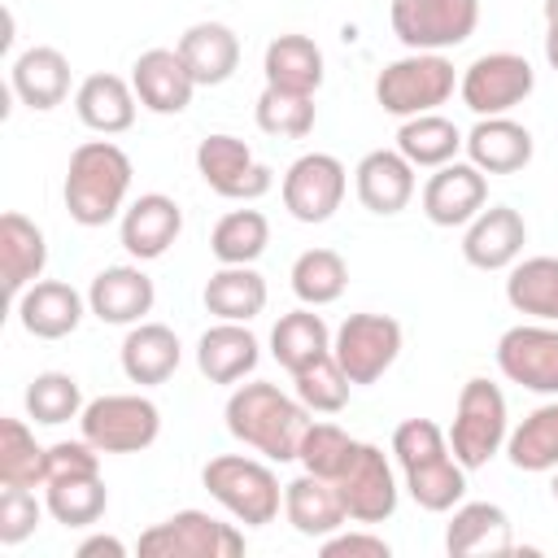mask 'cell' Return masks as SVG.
Returning <instances> with one entry per match:
<instances>
[{"instance_id": "obj_1", "label": "cell", "mask_w": 558, "mask_h": 558, "mask_svg": "<svg viewBox=\"0 0 558 558\" xmlns=\"http://www.w3.org/2000/svg\"><path fill=\"white\" fill-rule=\"evenodd\" d=\"M222 418H227V432L248 449H257L266 462H296L301 436L310 427V410L301 405V397H288L266 379L240 384L227 397Z\"/></svg>"}, {"instance_id": "obj_2", "label": "cell", "mask_w": 558, "mask_h": 558, "mask_svg": "<svg viewBox=\"0 0 558 558\" xmlns=\"http://www.w3.org/2000/svg\"><path fill=\"white\" fill-rule=\"evenodd\" d=\"M392 453L405 475V493L427 514H445L466 497V466L453 458L449 436L432 418H405L392 432Z\"/></svg>"}, {"instance_id": "obj_3", "label": "cell", "mask_w": 558, "mask_h": 558, "mask_svg": "<svg viewBox=\"0 0 558 558\" xmlns=\"http://www.w3.org/2000/svg\"><path fill=\"white\" fill-rule=\"evenodd\" d=\"M131 157L113 140H87L70 153L61 201L78 227H105L122 214L131 192Z\"/></svg>"}, {"instance_id": "obj_4", "label": "cell", "mask_w": 558, "mask_h": 558, "mask_svg": "<svg viewBox=\"0 0 558 558\" xmlns=\"http://www.w3.org/2000/svg\"><path fill=\"white\" fill-rule=\"evenodd\" d=\"M201 484H205V493H209L231 519H240L244 527H266V523L279 519V506H283L279 475H275L266 462H257V458L218 453V458L205 462Z\"/></svg>"}, {"instance_id": "obj_5", "label": "cell", "mask_w": 558, "mask_h": 558, "mask_svg": "<svg viewBox=\"0 0 558 558\" xmlns=\"http://www.w3.org/2000/svg\"><path fill=\"white\" fill-rule=\"evenodd\" d=\"M453 87H458V74L445 52H410L379 70L375 100L384 113L405 122L418 113H436V105H445L453 96Z\"/></svg>"}, {"instance_id": "obj_6", "label": "cell", "mask_w": 558, "mask_h": 558, "mask_svg": "<svg viewBox=\"0 0 558 558\" xmlns=\"http://www.w3.org/2000/svg\"><path fill=\"white\" fill-rule=\"evenodd\" d=\"M510 436V414H506V397L497 384L488 379H466L453 405V423H449V449L466 471L488 466V458L501 453Z\"/></svg>"}, {"instance_id": "obj_7", "label": "cell", "mask_w": 558, "mask_h": 558, "mask_svg": "<svg viewBox=\"0 0 558 558\" xmlns=\"http://www.w3.org/2000/svg\"><path fill=\"white\" fill-rule=\"evenodd\" d=\"M78 427L100 453H144L161 436V410L140 392H105L83 405Z\"/></svg>"}, {"instance_id": "obj_8", "label": "cell", "mask_w": 558, "mask_h": 558, "mask_svg": "<svg viewBox=\"0 0 558 558\" xmlns=\"http://www.w3.org/2000/svg\"><path fill=\"white\" fill-rule=\"evenodd\" d=\"M388 22L410 52H445L475 35L480 0H392Z\"/></svg>"}, {"instance_id": "obj_9", "label": "cell", "mask_w": 558, "mask_h": 558, "mask_svg": "<svg viewBox=\"0 0 558 558\" xmlns=\"http://www.w3.org/2000/svg\"><path fill=\"white\" fill-rule=\"evenodd\" d=\"M331 353L340 362V371L349 375V384L366 388L375 379H384V371L397 362L401 353V323L392 314H349L336 336H331Z\"/></svg>"}, {"instance_id": "obj_10", "label": "cell", "mask_w": 558, "mask_h": 558, "mask_svg": "<svg viewBox=\"0 0 558 558\" xmlns=\"http://www.w3.org/2000/svg\"><path fill=\"white\" fill-rule=\"evenodd\" d=\"M140 554L144 558H240L244 532H235L231 523L205 510H179L140 536Z\"/></svg>"}, {"instance_id": "obj_11", "label": "cell", "mask_w": 558, "mask_h": 558, "mask_svg": "<svg viewBox=\"0 0 558 558\" xmlns=\"http://www.w3.org/2000/svg\"><path fill=\"white\" fill-rule=\"evenodd\" d=\"M536 87V70L527 57L519 52H484L475 57L462 78H458V92H462V105L475 113V118H497V113H510L514 105H523Z\"/></svg>"}, {"instance_id": "obj_12", "label": "cell", "mask_w": 558, "mask_h": 558, "mask_svg": "<svg viewBox=\"0 0 558 558\" xmlns=\"http://www.w3.org/2000/svg\"><path fill=\"white\" fill-rule=\"evenodd\" d=\"M196 170L209 183V192L227 201H257L275 187V170L253 157V148L227 131H214L196 144Z\"/></svg>"}, {"instance_id": "obj_13", "label": "cell", "mask_w": 558, "mask_h": 558, "mask_svg": "<svg viewBox=\"0 0 558 558\" xmlns=\"http://www.w3.org/2000/svg\"><path fill=\"white\" fill-rule=\"evenodd\" d=\"M497 371L541 397H558V323H519L497 340Z\"/></svg>"}, {"instance_id": "obj_14", "label": "cell", "mask_w": 558, "mask_h": 558, "mask_svg": "<svg viewBox=\"0 0 558 558\" xmlns=\"http://www.w3.org/2000/svg\"><path fill=\"white\" fill-rule=\"evenodd\" d=\"M349 192V170L331 153H305L283 170L279 196L296 222H327Z\"/></svg>"}, {"instance_id": "obj_15", "label": "cell", "mask_w": 558, "mask_h": 558, "mask_svg": "<svg viewBox=\"0 0 558 558\" xmlns=\"http://www.w3.org/2000/svg\"><path fill=\"white\" fill-rule=\"evenodd\" d=\"M331 484H336V493H340V501H344L353 523H384L397 510V480H392V466H388L379 445L357 440L349 466Z\"/></svg>"}, {"instance_id": "obj_16", "label": "cell", "mask_w": 558, "mask_h": 558, "mask_svg": "<svg viewBox=\"0 0 558 558\" xmlns=\"http://www.w3.org/2000/svg\"><path fill=\"white\" fill-rule=\"evenodd\" d=\"M488 201V179L475 161H449L423 183V214L432 227H466Z\"/></svg>"}, {"instance_id": "obj_17", "label": "cell", "mask_w": 558, "mask_h": 558, "mask_svg": "<svg viewBox=\"0 0 558 558\" xmlns=\"http://www.w3.org/2000/svg\"><path fill=\"white\" fill-rule=\"evenodd\" d=\"M523 244H527V222H523V214L510 209V205H488V209H480V214L466 222L462 257H466L475 270H510V266L523 257Z\"/></svg>"}, {"instance_id": "obj_18", "label": "cell", "mask_w": 558, "mask_h": 558, "mask_svg": "<svg viewBox=\"0 0 558 558\" xmlns=\"http://www.w3.org/2000/svg\"><path fill=\"white\" fill-rule=\"evenodd\" d=\"M131 87H135V96H140V105H144L148 113L170 118V113H183V109L192 105L196 78H192V70L183 65L179 48H148V52H140L135 65H131Z\"/></svg>"}, {"instance_id": "obj_19", "label": "cell", "mask_w": 558, "mask_h": 558, "mask_svg": "<svg viewBox=\"0 0 558 558\" xmlns=\"http://www.w3.org/2000/svg\"><path fill=\"white\" fill-rule=\"evenodd\" d=\"M183 231V209L174 196L166 192H144L140 201H131L122 209V248L135 257V262H157Z\"/></svg>"}, {"instance_id": "obj_20", "label": "cell", "mask_w": 558, "mask_h": 558, "mask_svg": "<svg viewBox=\"0 0 558 558\" xmlns=\"http://www.w3.org/2000/svg\"><path fill=\"white\" fill-rule=\"evenodd\" d=\"M157 288L140 266H105L87 288V310L109 327H135L153 310Z\"/></svg>"}, {"instance_id": "obj_21", "label": "cell", "mask_w": 558, "mask_h": 558, "mask_svg": "<svg viewBox=\"0 0 558 558\" xmlns=\"http://www.w3.org/2000/svg\"><path fill=\"white\" fill-rule=\"evenodd\" d=\"M445 549L453 558H493V554H510L514 536H510V514L497 501H458L453 519L445 527Z\"/></svg>"}, {"instance_id": "obj_22", "label": "cell", "mask_w": 558, "mask_h": 558, "mask_svg": "<svg viewBox=\"0 0 558 558\" xmlns=\"http://www.w3.org/2000/svg\"><path fill=\"white\" fill-rule=\"evenodd\" d=\"M9 87L26 109H39V113L57 109L70 96V61H65V52L52 48V44H35V48L17 52L13 65H9Z\"/></svg>"}, {"instance_id": "obj_23", "label": "cell", "mask_w": 558, "mask_h": 558, "mask_svg": "<svg viewBox=\"0 0 558 558\" xmlns=\"http://www.w3.org/2000/svg\"><path fill=\"white\" fill-rule=\"evenodd\" d=\"M353 187H357V201L371 214L392 218V214H401L414 201V166L397 148H375V153H366L357 161Z\"/></svg>"}, {"instance_id": "obj_24", "label": "cell", "mask_w": 558, "mask_h": 558, "mask_svg": "<svg viewBox=\"0 0 558 558\" xmlns=\"http://www.w3.org/2000/svg\"><path fill=\"white\" fill-rule=\"evenodd\" d=\"M17 323L35 340H65L83 323V296L61 279H35L17 301Z\"/></svg>"}, {"instance_id": "obj_25", "label": "cell", "mask_w": 558, "mask_h": 558, "mask_svg": "<svg viewBox=\"0 0 558 558\" xmlns=\"http://www.w3.org/2000/svg\"><path fill=\"white\" fill-rule=\"evenodd\" d=\"M283 514L310 541H323V536H331L349 523V510H344L336 484L323 480V475H310V471L283 484Z\"/></svg>"}, {"instance_id": "obj_26", "label": "cell", "mask_w": 558, "mask_h": 558, "mask_svg": "<svg viewBox=\"0 0 558 558\" xmlns=\"http://www.w3.org/2000/svg\"><path fill=\"white\" fill-rule=\"evenodd\" d=\"M536 144H532V131L506 113L497 118H480L471 131H466V157L484 170V174H514L532 161Z\"/></svg>"}, {"instance_id": "obj_27", "label": "cell", "mask_w": 558, "mask_h": 558, "mask_svg": "<svg viewBox=\"0 0 558 558\" xmlns=\"http://www.w3.org/2000/svg\"><path fill=\"white\" fill-rule=\"evenodd\" d=\"M262 357L257 336L244 323H227L218 318L201 340H196V366L209 384H240L244 375H253Z\"/></svg>"}, {"instance_id": "obj_28", "label": "cell", "mask_w": 558, "mask_h": 558, "mask_svg": "<svg viewBox=\"0 0 558 558\" xmlns=\"http://www.w3.org/2000/svg\"><path fill=\"white\" fill-rule=\"evenodd\" d=\"M174 48H179L183 65L192 70L196 87H218V83H227V78L235 74V65H240V39H235V31L222 26V22H192V26L179 35Z\"/></svg>"}, {"instance_id": "obj_29", "label": "cell", "mask_w": 558, "mask_h": 558, "mask_svg": "<svg viewBox=\"0 0 558 558\" xmlns=\"http://www.w3.org/2000/svg\"><path fill=\"white\" fill-rule=\"evenodd\" d=\"M135 105H140L135 87L126 78H118V74H87L78 83V92H74V113L96 135H122V131H131Z\"/></svg>"}, {"instance_id": "obj_30", "label": "cell", "mask_w": 558, "mask_h": 558, "mask_svg": "<svg viewBox=\"0 0 558 558\" xmlns=\"http://www.w3.org/2000/svg\"><path fill=\"white\" fill-rule=\"evenodd\" d=\"M118 357H122V375H126L131 384L153 388V384H166V379L179 371L183 344H179V336H174L166 323H135V327L126 331Z\"/></svg>"}, {"instance_id": "obj_31", "label": "cell", "mask_w": 558, "mask_h": 558, "mask_svg": "<svg viewBox=\"0 0 558 558\" xmlns=\"http://www.w3.org/2000/svg\"><path fill=\"white\" fill-rule=\"evenodd\" d=\"M44 266H48V240H44V231L26 214L9 209L0 218V270H4L9 296L17 301L44 275Z\"/></svg>"}, {"instance_id": "obj_32", "label": "cell", "mask_w": 558, "mask_h": 558, "mask_svg": "<svg viewBox=\"0 0 558 558\" xmlns=\"http://www.w3.org/2000/svg\"><path fill=\"white\" fill-rule=\"evenodd\" d=\"M262 74H266V87L314 96L323 87V48L310 35H296V31L292 35H275L266 44Z\"/></svg>"}, {"instance_id": "obj_33", "label": "cell", "mask_w": 558, "mask_h": 558, "mask_svg": "<svg viewBox=\"0 0 558 558\" xmlns=\"http://www.w3.org/2000/svg\"><path fill=\"white\" fill-rule=\"evenodd\" d=\"M506 301L510 310L536 323H558V257L536 253V257L514 262L506 275Z\"/></svg>"}, {"instance_id": "obj_34", "label": "cell", "mask_w": 558, "mask_h": 558, "mask_svg": "<svg viewBox=\"0 0 558 558\" xmlns=\"http://www.w3.org/2000/svg\"><path fill=\"white\" fill-rule=\"evenodd\" d=\"M466 148V135L440 118V113H418V118H405L401 131H397V153L418 170H440L449 161H458V153Z\"/></svg>"}, {"instance_id": "obj_35", "label": "cell", "mask_w": 558, "mask_h": 558, "mask_svg": "<svg viewBox=\"0 0 558 558\" xmlns=\"http://www.w3.org/2000/svg\"><path fill=\"white\" fill-rule=\"evenodd\" d=\"M205 310L227 323H248L266 310V279L253 266H218L205 279Z\"/></svg>"}, {"instance_id": "obj_36", "label": "cell", "mask_w": 558, "mask_h": 558, "mask_svg": "<svg viewBox=\"0 0 558 558\" xmlns=\"http://www.w3.org/2000/svg\"><path fill=\"white\" fill-rule=\"evenodd\" d=\"M44 506L61 527H92L109 506V488H105L100 471L57 475L44 484Z\"/></svg>"}, {"instance_id": "obj_37", "label": "cell", "mask_w": 558, "mask_h": 558, "mask_svg": "<svg viewBox=\"0 0 558 558\" xmlns=\"http://www.w3.org/2000/svg\"><path fill=\"white\" fill-rule=\"evenodd\" d=\"M270 353H275V362H279L288 375H296V371L310 366L314 357L331 353V331H327L323 314H314V305H301V310L283 314V318L275 323V331H270Z\"/></svg>"}, {"instance_id": "obj_38", "label": "cell", "mask_w": 558, "mask_h": 558, "mask_svg": "<svg viewBox=\"0 0 558 558\" xmlns=\"http://www.w3.org/2000/svg\"><path fill=\"white\" fill-rule=\"evenodd\" d=\"M506 458L514 471H554L558 466V401L536 405L510 436H506Z\"/></svg>"}, {"instance_id": "obj_39", "label": "cell", "mask_w": 558, "mask_h": 558, "mask_svg": "<svg viewBox=\"0 0 558 558\" xmlns=\"http://www.w3.org/2000/svg\"><path fill=\"white\" fill-rule=\"evenodd\" d=\"M270 244V222L262 209H231L209 231V253L218 266H253Z\"/></svg>"}, {"instance_id": "obj_40", "label": "cell", "mask_w": 558, "mask_h": 558, "mask_svg": "<svg viewBox=\"0 0 558 558\" xmlns=\"http://www.w3.org/2000/svg\"><path fill=\"white\" fill-rule=\"evenodd\" d=\"M292 292L301 305H331L344 296L349 288V266L336 248H305L296 262H292Z\"/></svg>"}, {"instance_id": "obj_41", "label": "cell", "mask_w": 558, "mask_h": 558, "mask_svg": "<svg viewBox=\"0 0 558 558\" xmlns=\"http://www.w3.org/2000/svg\"><path fill=\"white\" fill-rule=\"evenodd\" d=\"M48 449L35 445V432L22 418H0V484L35 488L44 484Z\"/></svg>"}, {"instance_id": "obj_42", "label": "cell", "mask_w": 558, "mask_h": 558, "mask_svg": "<svg viewBox=\"0 0 558 558\" xmlns=\"http://www.w3.org/2000/svg\"><path fill=\"white\" fill-rule=\"evenodd\" d=\"M253 118H257V126H262L266 135H275V140H305V135L314 131L318 109H314V96H305V92L262 87V96H257V105H253Z\"/></svg>"}, {"instance_id": "obj_43", "label": "cell", "mask_w": 558, "mask_h": 558, "mask_svg": "<svg viewBox=\"0 0 558 558\" xmlns=\"http://www.w3.org/2000/svg\"><path fill=\"white\" fill-rule=\"evenodd\" d=\"M26 414L44 427H57V423H70L83 414V388L74 375L65 371H44L31 379L26 388Z\"/></svg>"}, {"instance_id": "obj_44", "label": "cell", "mask_w": 558, "mask_h": 558, "mask_svg": "<svg viewBox=\"0 0 558 558\" xmlns=\"http://www.w3.org/2000/svg\"><path fill=\"white\" fill-rule=\"evenodd\" d=\"M292 388H296V397H301V405L305 410H318V414H340L344 405H349V375L340 371V362H336V353H323V357H314L310 366H301L296 375H292Z\"/></svg>"}, {"instance_id": "obj_45", "label": "cell", "mask_w": 558, "mask_h": 558, "mask_svg": "<svg viewBox=\"0 0 558 558\" xmlns=\"http://www.w3.org/2000/svg\"><path fill=\"white\" fill-rule=\"evenodd\" d=\"M353 449H357V440H353L344 427H336V423H310L305 436H301V453H296V462H301L310 475L336 480V475L349 466Z\"/></svg>"}, {"instance_id": "obj_46", "label": "cell", "mask_w": 558, "mask_h": 558, "mask_svg": "<svg viewBox=\"0 0 558 558\" xmlns=\"http://www.w3.org/2000/svg\"><path fill=\"white\" fill-rule=\"evenodd\" d=\"M44 510H48V506H44L31 488L4 484V488H0V545H22V541L39 527Z\"/></svg>"}, {"instance_id": "obj_47", "label": "cell", "mask_w": 558, "mask_h": 558, "mask_svg": "<svg viewBox=\"0 0 558 558\" xmlns=\"http://www.w3.org/2000/svg\"><path fill=\"white\" fill-rule=\"evenodd\" d=\"M323 558H388V541L375 532H331L323 536Z\"/></svg>"}, {"instance_id": "obj_48", "label": "cell", "mask_w": 558, "mask_h": 558, "mask_svg": "<svg viewBox=\"0 0 558 558\" xmlns=\"http://www.w3.org/2000/svg\"><path fill=\"white\" fill-rule=\"evenodd\" d=\"M74 554L78 558H126V545L118 536H87V541H78Z\"/></svg>"}, {"instance_id": "obj_49", "label": "cell", "mask_w": 558, "mask_h": 558, "mask_svg": "<svg viewBox=\"0 0 558 558\" xmlns=\"http://www.w3.org/2000/svg\"><path fill=\"white\" fill-rule=\"evenodd\" d=\"M545 61L558 70V26H549V31H545Z\"/></svg>"}, {"instance_id": "obj_50", "label": "cell", "mask_w": 558, "mask_h": 558, "mask_svg": "<svg viewBox=\"0 0 558 558\" xmlns=\"http://www.w3.org/2000/svg\"><path fill=\"white\" fill-rule=\"evenodd\" d=\"M545 26H558V0H545Z\"/></svg>"}, {"instance_id": "obj_51", "label": "cell", "mask_w": 558, "mask_h": 558, "mask_svg": "<svg viewBox=\"0 0 558 558\" xmlns=\"http://www.w3.org/2000/svg\"><path fill=\"white\" fill-rule=\"evenodd\" d=\"M549 493H554V501H558V466H554V484H549Z\"/></svg>"}]
</instances>
